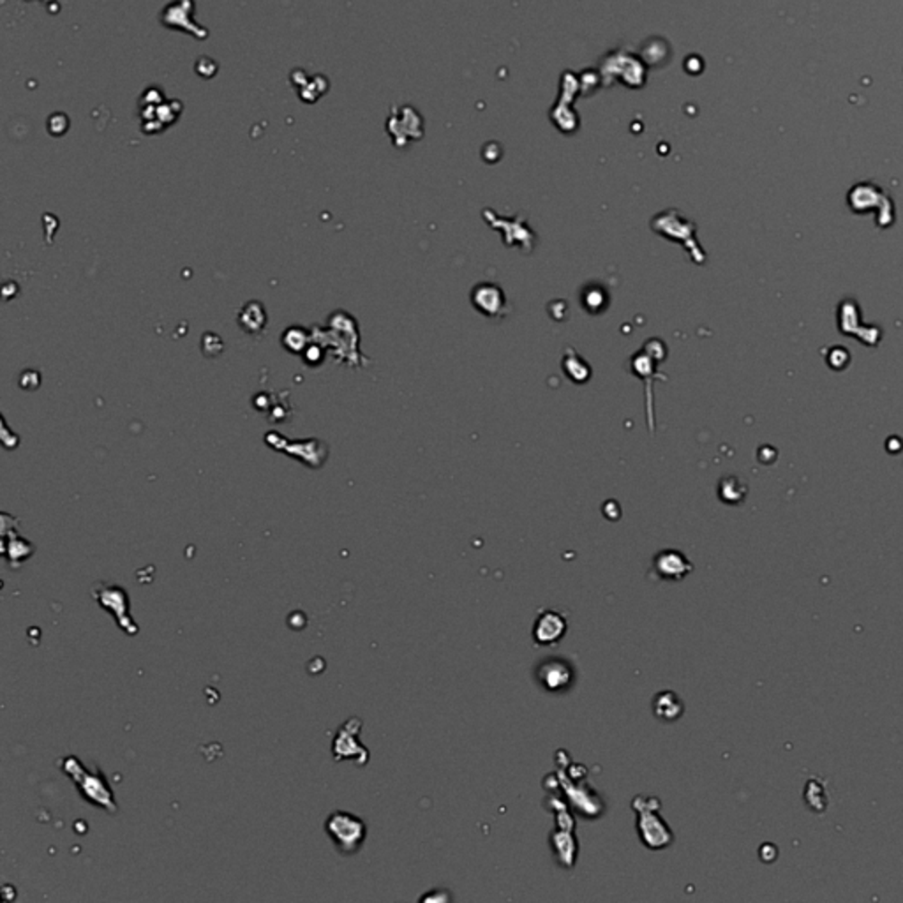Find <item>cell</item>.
Masks as SVG:
<instances>
[{
    "label": "cell",
    "instance_id": "cell-3",
    "mask_svg": "<svg viewBox=\"0 0 903 903\" xmlns=\"http://www.w3.org/2000/svg\"><path fill=\"white\" fill-rule=\"evenodd\" d=\"M325 831L342 856H353L367 838L366 822L350 811L335 810L325 820Z\"/></svg>",
    "mask_w": 903,
    "mask_h": 903
},
{
    "label": "cell",
    "instance_id": "cell-4",
    "mask_svg": "<svg viewBox=\"0 0 903 903\" xmlns=\"http://www.w3.org/2000/svg\"><path fill=\"white\" fill-rule=\"evenodd\" d=\"M93 597H94L95 602L101 606V609L108 611L115 618L120 630H124V633H128L131 637L138 633L140 628L129 611V607H131L129 595L122 586L108 584V582H95L93 586Z\"/></svg>",
    "mask_w": 903,
    "mask_h": 903
},
{
    "label": "cell",
    "instance_id": "cell-2",
    "mask_svg": "<svg viewBox=\"0 0 903 903\" xmlns=\"http://www.w3.org/2000/svg\"><path fill=\"white\" fill-rule=\"evenodd\" d=\"M632 809L637 813V831L641 842L651 851L667 849L674 842L672 829L660 817V800L653 796H637L632 801Z\"/></svg>",
    "mask_w": 903,
    "mask_h": 903
},
{
    "label": "cell",
    "instance_id": "cell-8",
    "mask_svg": "<svg viewBox=\"0 0 903 903\" xmlns=\"http://www.w3.org/2000/svg\"><path fill=\"white\" fill-rule=\"evenodd\" d=\"M653 571L662 580H683L694 571V565L677 549H664L655 556Z\"/></svg>",
    "mask_w": 903,
    "mask_h": 903
},
{
    "label": "cell",
    "instance_id": "cell-10",
    "mask_svg": "<svg viewBox=\"0 0 903 903\" xmlns=\"http://www.w3.org/2000/svg\"><path fill=\"white\" fill-rule=\"evenodd\" d=\"M685 713V703L672 690H662L653 697V714L662 722H676Z\"/></svg>",
    "mask_w": 903,
    "mask_h": 903
},
{
    "label": "cell",
    "instance_id": "cell-7",
    "mask_svg": "<svg viewBox=\"0 0 903 903\" xmlns=\"http://www.w3.org/2000/svg\"><path fill=\"white\" fill-rule=\"evenodd\" d=\"M569 630L567 618L556 609H545L538 615L533 624V641L536 646L558 644Z\"/></svg>",
    "mask_w": 903,
    "mask_h": 903
},
{
    "label": "cell",
    "instance_id": "cell-9",
    "mask_svg": "<svg viewBox=\"0 0 903 903\" xmlns=\"http://www.w3.org/2000/svg\"><path fill=\"white\" fill-rule=\"evenodd\" d=\"M472 302L482 314L489 318H503L509 311L503 289L492 283L476 286L472 293Z\"/></svg>",
    "mask_w": 903,
    "mask_h": 903
},
{
    "label": "cell",
    "instance_id": "cell-12",
    "mask_svg": "<svg viewBox=\"0 0 903 903\" xmlns=\"http://www.w3.org/2000/svg\"><path fill=\"white\" fill-rule=\"evenodd\" d=\"M238 323L247 333L260 332L267 325V313L260 302H249L238 314Z\"/></svg>",
    "mask_w": 903,
    "mask_h": 903
},
{
    "label": "cell",
    "instance_id": "cell-6",
    "mask_svg": "<svg viewBox=\"0 0 903 903\" xmlns=\"http://www.w3.org/2000/svg\"><path fill=\"white\" fill-rule=\"evenodd\" d=\"M538 685L549 694H563L575 681L573 667L562 659H549L536 668Z\"/></svg>",
    "mask_w": 903,
    "mask_h": 903
},
{
    "label": "cell",
    "instance_id": "cell-5",
    "mask_svg": "<svg viewBox=\"0 0 903 903\" xmlns=\"http://www.w3.org/2000/svg\"><path fill=\"white\" fill-rule=\"evenodd\" d=\"M360 730H362V720L357 716L348 718L339 727L332 741V756L335 761H353L357 766L367 764L369 750L359 741Z\"/></svg>",
    "mask_w": 903,
    "mask_h": 903
},
{
    "label": "cell",
    "instance_id": "cell-1",
    "mask_svg": "<svg viewBox=\"0 0 903 903\" xmlns=\"http://www.w3.org/2000/svg\"><path fill=\"white\" fill-rule=\"evenodd\" d=\"M58 767L64 775H67L69 780H73L76 783L78 792L85 801H89L91 805L99 807V809L106 810L108 813L119 811L113 791L99 767H94L91 771L84 766V762L75 756L62 757L58 761Z\"/></svg>",
    "mask_w": 903,
    "mask_h": 903
},
{
    "label": "cell",
    "instance_id": "cell-11",
    "mask_svg": "<svg viewBox=\"0 0 903 903\" xmlns=\"http://www.w3.org/2000/svg\"><path fill=\"white\" fill-rule=\"evenodd\" d=\"M551 844H553V851L556 854V859L571 868L575 863V856H577V842L573 838V835H571V831H556L553 837H551Z\"/></svg>",
    "mask_w": 903,
    "mask_h": 903
},
{
    "label": "cell",
    "instance_id": "cell-13",
    "mask_svg": "<svg viewBox=\"0 0 903 903\" xmlns=\"http://www.w3.org/2000/svg\"><path fill=\"white\" fill-rule=\"evenodd\" d=\"M429 900L430 902H436V900L438 902H447V900H450V897H447V891H443V890H434L432 895L429 893L426 897H422V902H429Z\"/></svg>",
    "mask_w": 903,
    "mask_h": 903
}]
</instances>
